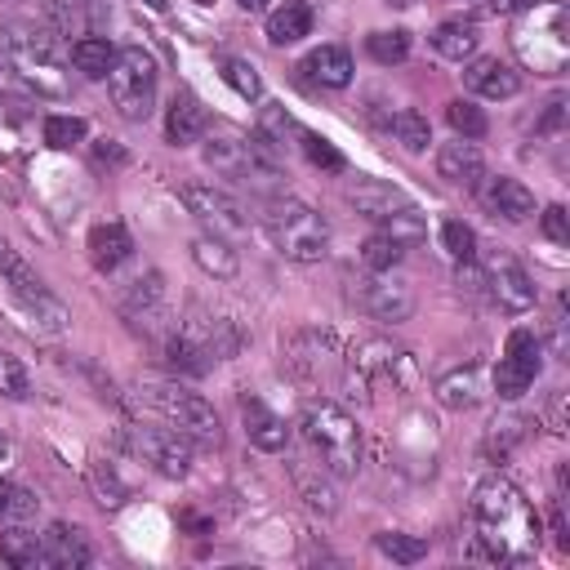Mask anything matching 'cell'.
I'll return each mask as SVG.
<instances>
[{"instance_id": "29", "label": "cell", "mask_w": 570, "mask_h": 570, "mask_svg": "<svg viewBox=\"0 0 570 570\" xmlns=\"http://www.w3.org/2000/svg\"><path fill=\"white\" fill-rule=\"evenodd\" d=\"M191 263L205 272V276H218V281H232L236 276V267H240V258H236V249L223 240V236H200V240H191Z\"/></svg>"}, {"instance_id": "11", "label": "cell", "mask_w": 570, "mask_h": 570, "mask_svg": "<svg viewBox=\"0 0 570 570\" xmlns=\"http://www.w3.org/2000/svg\"><path fill=\"white\" fill-rule=\"evenodd\" d=\"M347 374L361 379V383H379V379H383V383H392V387H410V383L419 379L410 352L392 347L387 338H365V343H356L352 356H347Z\"/></svg>"}, {"instance_id": "20", "label": "cell", "mask_w": 570, "mask_h": 570, "mask_svg": "<svg viewBox=\"0 0 570 570\" xmlns=\"http://www.w3.org/2000/svg\"><path fill=\"white\" fill-rule=\"evenodd\" d=\"M240 419H245V436H249V445H258V450H267V454L285 450L289 428H285V419L272 414L258 396H245V401H240Z\"/></svg>"}, {"instance_id": "8", "label": "cell", "mask_w": 570, "mask_h": 570, "mask_svg": "<svg viewBox=\"0 0 570 570\" xmlns=\"http://www.w3.org/2000/svg\"><path fill=\"white\" fill-rule=\"evenodd\" d=\"M178 196H183L187 214H191L209 236L240 240V236H249V227H254L249 209H245L232 191H223V187H214V183H187Z\"/></svg>"}, {"instance_id": "35", "label": "cell", "mask_w": 570, "mask_h": 570, "mask_svg": "<svg viewBox=\"0 0 570 570\" xmlns=\"http://www.w3.org/2000/svg\"><path fill=\"white\" fill-rule=\"evenodd\" d=\"M365 53L374 62H383V67L405 62L410 58V31H370L365 36Z\"/></svg>"}, {"instance_id": "22", "label": "cell", "mask_w": 570, "mask_h": 570, "mask_svg": "<svg viewBox=\"0 0 570 570\" xmlns=\"http://www.w3.org/2000/svg\"><path fill=\"white\" fill-rule=\"evenodd\" d=\"M160 307H165V276H160V272L138 276V281L129 285V294L120 298V312H125L134 325H151V321L160 316Z\"/></svg>"}, {"instance_id": "15", "label": "cell", "mask_w": 570, "mask_h": 570, "mask_svg": "<svg viewBox=\"0 0 570 570\" xmlns=\"http://www.w3.org/2000/svg\"><path fill=\"white\" fill-rule=\"evenodd\" d=\"M361 307L374 321H405L414 312V289L392 272H370L361 281Z\"/></svg>"}, {"instance_id": "23", "label": "cell", "mask_w": 570, "mask_h": 570, "mask_svg": "<svg viewBox=\"0 0 570 570\" xmlns=\"http://www.w3.org/2000/svg\"><path fill=\"white\" fill-rule=\"evenodd\" d=\"M129 254H134V240H129V232L120 223H98L89 232V263L98 272H116Z\"/></svg>"}, {"instance_id": "25", "label": "cell", "mask_w": 570, "mask_h": 570, "mask_svg": "<svg viewBox=\"0 0 570 570\" xmlns=\"http://www.w3.org/2000/svg\"><path fill=\"white\" fill-rule=\"evenodd\" d=\"M303 36H312V4L307 0H285L267 13V40L272 45H294Z\"/></svg>"}, {"instance_id": "3", "label": "cell", "mask_w": 570, "mask_h": 570, "mask_svg": "<svg viewBox=\"0 0 570 570\" xmlns=\"http://www.w3.org/2000/svg\"><path fill=\"white\" fill-rule=\"evenodd\" d=\"M263 232H267V240H272L285 258H294V263H321L325 249H330V227H325V218H321L307 200H298V196H276V200H267V205H263Z\"/></svg>"}, {"instance_id": "44", "label": "cell", "mask_w": 570, "mask_h": 570, "mask_svg": "<svg viewBox=\"0 0 570 570\" xmlns=\"http://www.w3.org/2000/svg\"><path fill=\"white\" fill-rule=\"evenodd\" d=\"M0 396H9V401L31 396V379H27L22 361L13 352H4V347H0Z\"/></svg>"}, {"instance_id": "16", "label": "cell", "mask_w": 570, "mask_h": 570, "mask_svg": "<svg viewBox=\"0 0 570 570\" xmlns=\"http://www.w3.org/2000/svg\"><path fill=\"white\" fill-rule=\"evenodd\" d=\"M485 285H490V298H494L503 312H530V307H534V281H530V272H525L517 258H508V254L490 258Z\"/></svg>"}, {"instance_id": "18", "label": "cell", "mask_w": 570, "mask_h": 570, "mask_svg": "<svg viewBox=\"0 0 570 570\" xmlns=\"http://www.w3.org/2000/svg\"><path fill=\"white\" fill-rule=\"evenodd\" d=\"M463 85L476 94V98H512L521 89V76L503 62V58H472L468 71H463Z\"/></svg>"}, {"instance_id": "34", "label": "cell", "mask_w": 570, "mask_h": 570, "mask_svg": "<svg viewBox=\"0 0 570 570\" xmlns=\"http://www.w3.org/2000/svg\"><path fill=\"white\" fill-rule=\"evenodd\" d=\"M392 134H396V142H401L405 151H423V147L432 142V125H428V116L414 111V107H401V111L392 116Z\"/></svg>"}, {"instance_id": "40", "label": "cell", "mask_w": 570, "mask_h": 570, "mask_svg": "<svg viewBox=\"0 0 570 570\" xmlns=\"http://www.w3.org/2000/svg\"><path fill=\"white\" fill-rule=\"evenodd\" d=\"M441 245H445V254H450L454 263H472V258H476V236H472V227L459 223V218H445V223H441Z\"/></svg>"}, {"instance_id": "30", "label": "cell", "mask_w": 570, "mask_h": 570, "mask_svg": "<svg viewBox=\"0 0 570 570\" xmlns=\"http://www.w3.org/2000/svg\"><path fill=\"white\" fill-rule=\"evenodd\" d=\"M436 401L445 410H472L481 401V370L476 365H463V370H450L441 383H436Z\"/></svg>"}, {"instance_id": "41", "label": "cell", "mask_w": 570, "mask_h": 570, "mask_svg": "<svg viewBox=\"0 0 570 570\" xmlns=\"http://www.w3.org/2000/svg\"><path fill=\"white\" fill-rule=\"evenodd\" d=\"M223 80L240 94V98H263V80H258V71H254V62H245V58H223Z\"/></svg>"}, {"instance_id": "50", "label": "cell", "mask_w": 570, "mask_h": 570, "mask_svg": "<svg viewBox=\"0 0 570 570\" xmlns=\"http://www.w3.org/2000/svg\"><path fill=\"white\" fill-rule=\"evenodd\" d=\"M147 4H151V9H165V4H169V0H147Z\"/></svg>"}, {"instance_id": "24", "label": "cell", "mask_w": 570, "mask_h": 570, "mask_svg": "<svg viewBox=\"0 0 570 570\" xmlns=\"http://www.w3.org/2000/svg\"><path fill=\"white\" fill-rule=\"evenodd\" d=\"M476 45H481V27H476L472 18H445V22L432 31V49H436L441 58H450V62L472 58Z\"/></svg>"}, {"instance_id": "39", "label": "cell", "mask_w": 570, "mask_h": 570, "mask_svg": "<svg viewBox=\"0 0 570 570\" xmlns=\"http://www.w3.org/2000/svg\"><path fill=\"white\" fill-rule=\"evenodd\" d=\"M303 129L294 125V116L285 111V107H276V102H267L263 107V116H258V138L267 142V147H281L285 138H298Z\"/></svg>"}, {"instance_id": "6", "label": "cell", "mask_w": 570, "mask_h": 570, "mask_svg": "<svg viewBox=\"0 0 570 570\" xmlns=\"http://www.w3.org/2000/svg\"><path fill=\"white\" fill-rule=\"evenodd\" d=\"M107 89H111V102L120 107L125 120H147L151 102H156V58L138 45L120 49L111 71H107Z\"/></svg>"}, {"instance_id": "4", "label": "cell", "mask_w": 570, "mask_h": 570, "mask_svg": "<svg viewBox=\"0 0 570 570\" xmlns=\"http://www.w3.org/2000/svg\"><path fill=\"white\" fill-rule=\"evenodd\" d=\"M142 396H147V405H151L174 432H183L191 445H218V441H223L218 414H214V405H209L205 396H196V392H187V387H178V383H142Z\"/></svg>"}, {"instance_id": "46", "label": "cell", "mask_w": 570, "mask_h": 570, "mask_svg": "<svg viewBox=\"0 0 570 570\" xmlns=\"http://www.w3.org/2000/svg\"><path fill=\"white\" fill-rule=\"evenodd\" d=\"M539 227H543L548 240L570 245V214H566V205H548V209L539 214Z\"/></svg>"}, {"instance_id": "38", "label": "cell", "mask_w": 570, "mask_h": 570, "mask_svg": "<svg viewBox=\"0 0 570 570\" xmlns=\"http://www.w3.org/2000/svg\"><path fill=\"white\" fill-rule=\"evenodd\" d=\"M36 508H40V499L31 490H22V485H13V481L0 476V525L4 521H31Z\"/></svg>"}, {"instance_id": "17", "label": "cell", "mask_w": 570, "mask_h": 570, "mask_svg": "<svg viewBox=\"0 0 570 570\" xmlns=\"http://www.w3.org/2000/svg\"><path fill=\"white\" fill-rule=\"evenodd\" d=\"M436 174L450 183V187H463L472 191L481 178H485V156L472 138H454V142H441L436 151Z\"/></svg>"}, {"instance_id": "49", "label": "cell", "mask_w": 570, "mask_h": 570, "mask_svg": "<svg viewBox=\"0 0 570 570\" xmlns=\"http://www.w3.org/2000/svg\"><path fill=\"white\" fill-rule=\"evenodd\" d=\"M0 459H9V436L0 432Z\"/></svg>"}, {"instance_id": "21", "label": "cell", "mask_w": 570, "mask_h": 570, "mask_svg": "<svg viewBox=\"0 0 570 570\" xmlns=\"http://www.w3.org/2000/svg\"><path fill=\"white\" fill-rule=\"evenodd\" d=\"M40 552H45V566H58V570H80V566L94 561V552L80 539V530H67L62 521L40 534Z\"/></svg>"}, {"instance_id": "31", "label": "cell", "mask_w": 570, "mask_h": 570, "mask_svg": "<svg viewBox=\"0 0 570 570\" xmlns=\"http://www.w3.org/2000/svg\"><path fill=\"white\" fill-rule=\"evenodd\" d=\"M289 472H294V485H298V494H303V503H307L312 512L330 517V512L338 508V494H334V485L325 481V468H321V463H316V468L289 463Z\"/></svg>"}, {"instance_id": "28", "label": "cell", "mask_w": 570, "mask_h": 570, "mask_svg": "<svg viewBox=\"0 0 570 570\" xmlns=\"http://www.w3.org/2000/svg\"><path fill=\"white\" fill-rule=\"evenodd\" d=\"M0 561H9V566H18V570L45 566L40 539H36L22 521H4V525H0Z\"/></svg>"}, {"instance_id": "51", "label": "cell", "mask_w": 570, "mask_h": 570, "mask_svg": "<svg viewBox=\"0 0 570 570\" xmlns=\"http://www.w3.org/2000/svg\"><path fill=\"white\" fill-rule=\"evenodd\" d=\"M387 4H401V9H405V4H414V0H387Z\"/></svg>"}, {"instance_id": "14", "label": "cell", "mask_w": 570, "mask_h": 570, "mask_svg": "<svg viewBox=\"0 0 570 570\" xmlns=\"http://www.w3.org/2000/svg\"><path fill=\"white\" fill-rule=\"evenodd\" d=\"M472 191H476V200L485 205V214H494V218H503V223H525V218L534 214V191H530L521 178H512V174L481 178Z\"/></svg>"}, {"instance_id": "37", "label": "cell", "mask_w": 570, "mask_h": 570, "mask_svg": "<svg viewBox=\"0 0 570 570\" xmlns=\"http://www.w3.org/2000/svg\"><path fill=\"white\" fill-rule=\"evenodd\" d=\"M401 240H392L387 232H374L365 245H361V263H365V272H392L396 263H401Z\"/></svg>"}, {"instance_id": "43", "label": "cell", "mask_w": 570, "mask_h": 570, "mask_svg": "<svg viewBox=\"0 0 570 570\" xmlns=\"http://www.w3.org/2000/svg\"><path fill=\"white\" fill-rule=\"evenodd\" d=\"M298 147H303V156H307L316 169H330V174H338V169L347 165V160H343V151H338L330 138H321V134H307V129H303V134H298Z\"/></svg>"}, {"instance_id": "19", "label": "cell", "mask_w": 570, "mask_h": 570, "mask_svg": "<svg viewBox=\"0 0 570 570\" xmlns=\"http://www.w3.org/2000/svg\"><path fill=\"white\" fill-rule=\"evenodd\" d=\"M347 200L356 205V214H365L370 223H387V218H396L401 209H410V200H405V191H396L392 183H374V178H361L356 187H347Z\"/></svg>"}, {"instance_id": "36", "label": "cell", "mask_w": 570, "mask_h": 570, "mask_svg": "<svg viewBox=\"0 0 570 570\" xmlns=\"http://www.w3.org/2000/svg\"><path fill=\"white\" fill-rule=\"evenodd\" d=\"M445 120H450V129H454L459 138H481V134L490 129L485 111H481L476 102H468V98H454V102H445Z\"/></svg>"}, {"instance_id": "5", "label": "cell", "mask_w": 570, "mask_h": 570, "mask_svg": "<svg viewBox=\"0 0 570 570\" xmlns=\"http://www.w3.org/2000/svg\"><path fill=\"white\" fill-rule=\"evenodd\" d=\"M530 22L517 27V49L525 62H534V71H561L570 58V27H566V9L539 0L534 9H525Z\"/></svg>"}, {"instance_id": "7", "label": "cell", "mask_w": 570, "mask_h": 570, "mask_svg": "<svg viewBox=\"0 0 570 570\" xmlns=\"http://www.w3.org/2000/svg\"><path fill=\"white\" fill-rule=\"evenodd\" d=\"M205 160H209L214 174L240 178V183H272V178L281 174L276 151H272L258 134H254V142L240 138V134H214V138L205 142Z\"/></svg>"}, {"instance_id": "13", "label": "cell", "mask_w": 570, "mask_h": 570, "mask_svg": "<svg viewBox=\"0 0 570 570\" xmlns=\"http://www.w3.org/2000/svg\"><path fill=\"white\" fill-rule=\"evenodd\" d=\"M134 454L151 463L165 476H187L191 472V441L174 428H134Z\"/></svg>"}, {"instance_id": "48", "label": "cell", "mask_w": 570, "mask_h": 570, "mask_svg": "<svg viewBox=\"0 0 570 570\" xmlns=\"http://www.w3.org/2000/svg\"><path fill=\"white\" fill-rule=\"evenodd\" d=\"M236 4H240V9H249V13H258V9L267 4V0H236Z\"/></svg>"}, {"instance_id": "33", "label": "cell", "mask_w": 570, "mask_h": 570, "mask_svg": "<svg viewBox=\"0 0 570 570\" xmlns=\"http://www.w3.org/2000/svg\"><path fill=\"white\" fill-rule=\"evenodd\" d=\"M374 548H379L383 557H392L396 566H414V561L428 557V539H419V534H401V530H383V534H374Z\"/></svg>"}, {"instance_id": "12", "label": "cell", "mask_w": 570, "mask_h": 570, "mask_svg": "<svg viewBox=\"0 0 570 570\" xmlns=\"http://www.w3.org/2000/svg\"><path fill=\"white\" fill-rule=\"evenodd\" d=\"M338 361H343V352H338V338L330 330H298L285 343V365L303 383H321Z\"/></svg>"}, {"instance_id": "47", "label": "cell", "mask_w": 570, "mask_h": 570, "mask_svg": "<svg viewBox=\"0 0 570 570\" xmlns=\"http://www.w3.org/2000/svg\"><path fill=\"white\" fill-rule=\"evenodd\" d=\"M490 9H499V13H525V9H534L539 0H485Z\"/></svg>"}, {"instance_id": "27", "label": "cell", "mask_w": 570, "mask_h": 570, "mask_svg": "<svg viewBox=\"0 0 570 570\" xmlns=\"http://www.w3.org/2000/svg\"><path fill=\"white\" fill-rule=\"evenodd\" d=\"M205 107L196 102V98H174L169 107H165V138L174 142V147H187V142H196L200 134H205Z\"/></svg>"}, {"instance_id": "2", "label": "cell", "mask_w": 570, "mask_h": 570, "mask_svg": "<svg viewBox=\"0 0 570 570\" xmlns=\"http://www.w3.org/2000/svg\"><path fill=\"white\" fill-rule=\"evenodd\" d=\"M298 432L307 441V450L321 459V468L330 476H356L361 468V428L356 419L334 405V401H307L298 414Z\"/></svg>"}, {"instance_id": "32", "label": "cell", "mask_w": 570, "mask_h": 570, "mask_svg": "<svg viewBox=\"0 0 570 570\" xmlns=\"http://www.w3.org/2000/svg\"><path fill=\"white\" fill-rule=\"evenodd\" d=\"M71 62H76L89 80H102V76L111 71V62H116V45H111L107 36H85V40L71 45Z\"/></svg>"}, {"instance_id": "45", "label": "cell", "mask_w": 570, "mask_h": 570, "mask_svg": "<svg viewBox=\"0 0 570 570\" xmlns=\"http://www.w3.org/2000/svg\"><path fill=\"white\" fill-rule=\"evenodd\" d=\"M521 428H525V419H499V423H490V436H485V454H508L512 450V441H521Z\"/></svg>"}, {"instance_id": "9", "label": "cell", "mask_w": 570, "mask_h": 570, "mask_svg": "<svg viewBox=\"0 0 570 570\" xmlns=\"http://www.w3.org/2000/svg\"><path fill=\"white\" fill-rule=\"evenodd\" d=\"M539 365H543V343L534 330H512L508 343H503V356L494 365V392L503 401H517L534 387L539 379Z\"/></svg>"}, {"instance_id": "42", "label": "cell", "mask_w": 570, "mask_h": 570, "mask_svg": "<svg viewBox=\"0 0 570 570\" xmlns=\"http://www.w3.org/2000/svg\"><path fill=\"white\" fill-rule=\"evenodd\" d=\"M85 134H89V125H85L80 116H49V120H45V142L58 147V151L85 142Z\"/></svg>"}, {"instance_id": "10", "label": "cell", "mask_w": 570, "mask_h": 570, "mask_svg": "<svg viewBox=\"0 0 570 570\" xmlns=\"http://www.w3.org/2000/svg\"><path fill=\"white\" fill-rule=\"evenodd\" d=\"M0 276H4V285H9V294H13V303L27 312V321H31L36 330H49V334H62V330H67V321H71L67 307L45 289V281H40L22 258H18L13 267H4Z\"/></svg>"}, {"instance_id": "26", "label": "cell", "mask_w": 570, "mask_h": 570, "mask_svg": "<svg viewBox=\"0 0 570 570\" xmlns=\"http://www.w3.org/2000/svg\"><path fill=\"white\" fill-rule=\"evenodd\" d=\"M303 71H312V80H321L325 89H347L352 85V53L343 45H321L307 53Z\"/></svg>"}, {"instance_id": "1", "label": "cell", "mask_w": 570, "mask_h": 570, "mask_svg": "<svg viewBox=\"0 0 570 570\" xmlns=\"http://www.w3.org/2000/svg\"><path fill=\"white\" fill-rule=\"evenodd\" d=\"M472 539L485 561L525 566L539 552L543 521L508 476H485L472 490Z\"/></svg>"}]
</instances>
